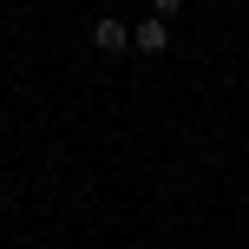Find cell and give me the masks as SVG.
Returning <instances> with one entry per match:
<instances>
[{"instance_id":"cell-2","label":"cell","mask_w":249,"mask_h":249,"mask_svg":"<svg viewBox=\"0 0 249 249\" xmlns=\"http://www.w3.org/2000/svg\"><path fill=\"white\" fill-rule=\"evenodd\" d=\"M124 46H131V26L112 20V13H99L92 20V53H124Z\"/></svg>"},{"instance_id":"cell-3","label":"cell","mask_w":249,"mask_h":249,"mask_svg":"<svg viewBox=\"0 0 249 249\" xmlns=\"http://www.w3.org/2000/svg\"><path fill=\"white\" fill-rule=\"evenodd\" d=\"M177 7H184V0H151V13H158V20H171Z\"/></svg>"},{"instance_id":"cell-1","label":"cell","mask_w":249,"mask_h":249,"mask_svg":"<svg viewBox=\"0 0 249 249\" xmlns=\"http://www.w3.org/2000/svg\"><path fill=\"white\" fill-rule=\"evenodd\" d=\"M131 46L144 53V59H158V53H171V20H158V13H144V20L131 26Z\"/></svg>"}]
</instances>
